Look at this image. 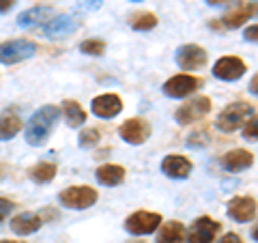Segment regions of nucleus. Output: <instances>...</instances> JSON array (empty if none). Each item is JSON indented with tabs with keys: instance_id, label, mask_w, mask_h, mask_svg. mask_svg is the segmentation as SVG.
<instances>
[{
	"instance_id": "obj_6",
	"label": "nucleus",
	"mask_w": 258,
	"mask_h": 243,
	"mask_svg": "<svg viewBox=\"0 0 258 243\" xmlns=\"http://www.w3.org/2000/svg\"><path fill=\"white\" fill-rule=\"evenodd\" d=\"M220 230H222L220 222L203 215L198 220H194L187 234H185V241L187 243H215V237L220 234Z\"/></svg>"
},
{
	"instance_id": "obj_32",
	"label": "nucleus",
	"mask_w": 258,
	"mask_h": 243,
	"mask_svg": "<svg viewBox=\"0 0 258 243\" xmlns=\"http://www.w3.org/2000/svg\"><path fill=\"white\" fill-rule=\"evenodd\" d=\"M256 35H258V26H256V24H252V26H249V28L245 30V35H243V37H245V41L256 43V39H258Z\"/></svg>"
},
{
	"instance_id": "obj_39",
	"label": "nucleus",
	"mask_w": 258,
	"mask_h": 243,
	"mask_svg": "<svg viewBox=\"0 0 258 243\" xmlns=\"http://www.w3.org/2000/svg\"><path fill=\"white\" fill-rule=\"evenodd\" d=\"M132 3H142V0H132Z\"/></svg>"
},
{
	"instance_id": "obj_26",
	"label": "nucleus",
	"mask_w": 258,
	"mask_h": 243,
	"mask_svg": "<svg viewBox=\"0 0 258 243\" xmlns=\"http://www.w3.org/2000/svg\"><path fill=\"white\" fill-rule=\"evenodd\" d=\"M99 140H101V134L97 132L95 127H86V129H82V134H80L78 144H80V149H95L97 144H99Z\"/></svg>"
},
{
	"instance_id": "obj_21",
	"label": "nucleus",
	"mask_w": 258,
	"mask_h": 243,
	"mask_svg": "<svg viewBox=\"0 0 258 243\" xmlns=\"http://www.w3.org/2000/svg\"><path fill=\"white\" fill-rule=\"evenodd\" d=\"M22 125H24V123H22V118L15 114L13 110L3 112V116H0V142H9V140H13V138L20 134Z\"/></svg>"
},
{
	"instance_id": "obj_36",
	"label": "nucleus",
	"mask_w": 258,
	"mask_h": 243,
	"mask_svg": "<svg viewBox=\"0 0 258 243\" xmlns=\"http://www.w3.org/2000/svg\"><path fill=\"white\" fill-rule=\"evenodd\" d=\"M256 84H258V78L254 76V78H252V84H249V93H252V95H256V93H258V88H256Z\"/></svg>"
},
{
	"instance_id": "obj_24",
	"label": "nucleus",
	"mask_w": 258,
	"mask_h": 243,
	"mask_svg": "<svg viewBox=\"0 0 258 243\" xmlns=\"http://www.w3.org/2000/svg\"><path fill=\"white\" fill-rule=\"evenodd\" d=\"M56 172H58V168H56V164H52V161H39V164H35L30 170H28V176L35 183H52Z\"/></svg>"
},
{
	"instance_id": "obj_5",
	"label": "nucleus",
	"mask_w": 258,
	"mask_h": 243,
	"mask_svg": "<svg viewBox=\"0 0 258 243\" xmlns=\"http://www.w3.org/2000/svg\"><path fill=\"white\" fill-rule=\"evenodd\" d=\"M203 84H205L203 78L189 76V74H179V76H172L170 80H166L161 91H164L166 97H170V99H185V97H189L191 93H196Z\"/></svg>"
},
{
	"instance_id": "obj_23",
	"label": "nucleus",
	"mask_w": 258,
	"mask_h": 243,
	"mask_svg": "<svg viewBox=\"0 0 258 243\" xmlns=\"http://www.w3.org/2000/svg\"><path fill=\"white\" fill-rule=\"evenodd\" d=\"M62 114H64V120H67L69 127H82L86 123V112L82 110L78 101L74 99H64L62 101Z\"/></svg>"
},
{
	"instance_id": "obj_33",
	"label": "nucleus",
	"mask_w": 258,
	"mask_h": 243,
	"mask_svg": "<svg viewBox=\"0 0 258 243\" xmlns=\"http://www.w3.org/2000/svg\"><path fill=\"white\" fill-rule=\"evenodd\" d=\"M217 243H243L241 241V237L239 234H235V232H228V234H224V237L217 241Z\"/></svg>"
},
{
	"instance_id": "obj_9",
	"label": "nucleus",
	"mask_w": 258,
	"mask_h": 243,
	"mask_svg": "<svg viewBox=\"0 0 258 243\" xmlns=\"http://www.w3.org/2000/svg\"><path fill=\"white\" fill-rule=\"evenodd\" d=\"M209 110H211V99L205 95H200V97H194L191 101H187L185 106H181L179 110H176V123L179 125H191V123H196V120H200L203 116L209 114Z\"/></svg>"
},
{
	"instance_id": "obj_22",
	"label": "nucleus",
	"mask_w": 258,
	"mask_h": 243,
	"mask_svg": "<svg viewBox=\"0 0 258 243\" xmlns=\"http://www.w3.org/2000/svg\"><path fill=\"white\" fill-rule=\"evenodd\" d=\"M155 243H185V226L181 222H166L157 232Z\"/></svg>"
},
{
	"instance_id": "obj_14",
	"label": "nucleus",
	"mask_w": 258,
	"mask_h": 243,
	"mask_svg": "<svg viewBox=\"0 0 258 243\" xmlns=\"http://www.w3.org/2000/svg\"><path fill=\"white\" fill-rule=\"evenodd\" d=\"M91 112L97 118H114L123 112V99L114 93L99 95L91 101Z\"/></svg>"
},
{
	"instance_id": "obj_37",
	"label": "nucleus",
	"mask_w": 258,
	"mask_h": 243,
	"mask_svg": "<svg viewBox=\"0 0 258 243\" xmlns=\"http://www.w3.org/2000/svg\"><path fill=\"white\" fill-rule=\"evenodd\" d=\"M0 243H15V241H11V239H3V241H0Z\"/></svg>"
},
{
	"instance_id": "obj_12",
	"label": "nucleus",
	"mask_w": 258,
	"mask_h": 243,
	"mask_svg": "<svg viewBox=\"0 0 258 243\" xmlns=\"http://www.w3.org/2000/svg\"><path fill=\"white\" fill-rule=\"evenodd\" d=\"M80 28V20L76 15H56L43 24V35L47 39H62L69 37Z\"/></svg>"
},
{
	"instance_id": "obj_30",
	"label": "nucleus",
	"mask_w": 258,
	"mask_h": 243,
	"mask_svg": "<svg viewBox=\"0 0 258 243\" xmlns=\"http://www.w3.org/2000/svg\"><path fill=\"white\" fill-rule=\"evenodd\" d=\"M13 200H9V198H3L0 196V224H3L7 217H9V213L13 211Z\"/></svg>"
},
{
	"instance_id": "obj_31",
	"label": "nucleus",
	"mask_w": 258,
	"mask_h": 243,
	"mask_svg": "<svg viewBox=\"0 0 258 243\" xmlns=\"http://www.w3.org/2000/svg\"><path fill=\"white\" fill-rule=\"evenodd\" d=\"M101 5H103V0H78V7L82 11H97V9H101Z\"/></svg>"
},
{
	"instance_id": "obj_27",
	"label": "nucleus",
	"mask_w": 258,
	"mask_h": 243,
	"mask_svg": "<svg viewBox=\"0 0 258 243\" xmlns=\"http://www.w3.org/2000/svg\"><path fill=\"white\" fill-rule=\"evenodd\" d=\"M80 52L86 56H103L106 54V43L101 39H86L80 43Z\"/></svg>"
},
{
	"instance_id": "obj_1",
	"label": "nucleus",
	"mask_w": 258,
	"mask_h": 243,
	"mask_svg": "<svg viewBox=\"0 0 258 243\" xmlns=\"http://www.w3.org/2000/svg\"><path fill=\"white\" fill-rule=\"evenodd\" d=\"M58 118H60V108L58 106H52L50 103V106L39 108L26 123V132H24L26 142L30 144V147H41L47 138H50L52 129H54Z\"/></svg>"
},
{
	"instance_id": "obj_16",
	"label": "nucleus",
	"mask_w": 258,
	"mask_h": 243,
	"mask_svg": "<svg viewBox=\"0 0 258 243\" xmlns=\"http://www.w3.org/2000/svg\"><path fill=\"white\" fill-rule=\"evenodd\" d=\"M228 217L239 224L252 222L256 217V200L249 196H237L228 202Z\"/></svg>"
},
{
	"instance_id": "obj_7",
	"label": "nucleus",
	"mask_w": 258,
	"mask_h": 243,
	"mask_svg": "<svg viewBox=\"0 0 258 243\" xmlns=\"http://www.w3.org/2000/svg\"><path fill=\"white\" fill-rule=\"evenodd\" d=\"M159 226H161V215L153 211H136L125 220V230L136 234V237L155 232Z\"/></svg>"
},
{
	"instance_id": "obj_17",
	"label": "nucleus",
	"mask_w": 258,
	"mask_h": 243,
	"mask_svg": "<svg viewBox=\"0 0 258 243\" xmlns=\"http://www.w3.org/2000/svg\"><path fill=\"white\" fill-rule=\"evenodd\" d=\"M220 166L226 170V172H243V170L254 166V155L245 149L228 151L220 157Z\"/></svg>"
},
{
	"instance_id": "obj_29",
	"label": "nucleus",
	"mask_w": 258,
	"mask_h": 243,
	"mask_svg": "<svg viewBox=\"0 0 258 243\" xmlns=\"http://www.w3.org/2000/svg\"><path fill=\"white\" fill-rule=\"evenodd\" d=\"M243 138H245V140H256V138H258V120H256V114L247 120V125L243 129Z\"/></svg>"
},
{
	"instance_id": "obj_19",
	"label": "nucleus",
	"mask_w": 258,
	"mask_h": 243,
	"mask_svg": "<svg viewBox=\"0 0 258 243\" xmlns=\"http://www.w3.org/2000/svg\"><path fill=\"white\" fill-rule=\"evenodd\" d=\"M54 13V7L50 5H37V7H30V9L22 11L18 15V26L20 28H32L37 24H45V20H50Z\"/></svg>"
},
{
	"instance_id": "obj_20",
	"label": "nucleus",
	"mask_w": 258,
	"mask_h": 243,
	"mask_svg": "<svg viewBox=\"0 0 258 243\" xmlns=\"http://www.w3.org/2000/svg\"><path fill=\"white\" fill-rule=\"evenodd\" d=\"M97 181L106 188H116L125 181V168L123 166H116V164H106V166H99L97 168Z\"/></svg>"
},
{
	"instance_id": "obj_3",
	"label": "nucleus",
	"mask_w": 258,
	"mask_h": 243,
	"mask_svg": "<svg viewBox=\"0 0 258 243\" xmlns=\"http://www.w3.org/2000/svg\"><path fill=\"white\" fill-rule=\"evenodd\" d=\"M99 194H97L91 185H71V188L62 190L58 202L64 209H74V211H84V209L93 207Z\"/></svg>"
},
{
	"instance_id": "obj_38",
	"label": "nucleus",
	"mask_w": 258,
	"mask_h": 243,
	"mask_svg": "<svg viewBox=\"0 0 258 243\" xmlns=\"http://www.w3.org/2000/svg\"><path fill=\"white\" fill-rule=\"evenodd\" d=\"M129 243H144V241H129Z\"/></svg>"
},
{
	"instance_id": "obj_28",
	"label": "nucleus",
	"mask_w": 258,
	"mask_h": 243,
	"mask_svg": "<svg viewBox=\"0 0 258 243\" xmlns=\"http://www.w3.org/2000/svg\"><path fill=\"white\" fill-rule=\"evenodd\" d=\"M209 132H205V129H200V132H194V134H189V138H187V147L189 149H203V147H207L209 144Z\"/></svg>"
},
{
	"instance_id": "obj_8",
	"label": "nucleus",
	"mask_w": 258,
	"mask_h": 243,
	"mask_svg": "<svg viewBox=\"0 0 258 243\" xmlns=\"http://www.w3.org/2000/svg\"><path fill=\"white\" fill-rule=\"evenodd\" d=\"M151 123L144 118H129L125 120L123 125L118 127V136L123 138V140L127 144H132V147H140V144H144L151 138Z\"/></svg>"
},
{
	"instance_id": "obj_35",
	"label": "nucleus",
	"mask_w": 258,
	"mask_h": 243,
	"mask_svg": "<svg viewBox=\"0 0 258 243\" xmlns=\"http://www.w3.org/2000/svg\"><path fill=\"white\" fill-rule=\"evenodd\" d=\"M205 3H207L209 7H222V5L232 3V0H205Z\"/></svg>"
},
{
	"instance_id": "obj_25",
	"label": "nucleus",
	"mask_w": 258,
	"mask_h": 243,
	"mask_svg": "<svg viewBox=\"0 0 258 243\" xmlns=\"http://www.w3.org/2000/svg\"><path fill=\"white\" fill-rule=\"evenodd\" d=\"M157 15L151 13V11H136L132 18H129V26L138 32H147V30H153L157 26Z\"/></svg>"
},
{
	"instance_id": "obj_2",
	"label": "nucleus",
	"mask_w": 258,
	"mask_h": 243,
	"mask_svg": "<svg viewBox=\"0 0 258 243\" xmlns=\"http://www.w3.org/2000/svg\"><path fill=\"white\" fill-rule=\"evenodd\" d=\"M254 114H256V110H254L252 103L235 101V103H230V106H226L220 114H217L215 127L224 134H232V132H237L243 123H247Z\"/></svg>"
},
{
	"instance_id": "obj_4",
	"label": "nucleus",
	"mask_w": 258,
	"mask_h": 243,
	"mask_svg": "<svg viewBox=\"0 0 258 243\" xmlns=\"http://www.w3.org/2000/svg\"><path fill=\"white\" fill-rule=\"evenodd\" d=\"M39 52V45L30 39H11V41L0 43V63L15 65L26 58H32Z\"/></svg>"
},
{
	"instance_id": "obj_15",
	"label": "nucleus",
	"mask_w": 258,
	"mask_h": 243,
	"mask_svg": "<svg viewBox=\"0 0 258 243\" xmlns=\"http://www.w3.org/2000/svg\"><path fill=\"white\" fill-rule=\"evenodd\" d=\"M191 170H194V164L183 155H166L164 161H161V172L168 179H174V181L187 179L191 174Z\"/></svg>"
},
{
	"instance_id": "obj_13",
	"label": "nucleus",
	"mask_w": 258,
	"mask_h": 243,
	"mask_svg": "<svg viewBox=\"0 0 258 243\" xmlns=\"http://www.w3.org/2000/svg\"><path fill=\"white\" fill-rule=\"evenodd\" d=\"M174 58H176V65H179L183 71H196V69L207 65V52H205V47L187 43V45H183L176 50Z\"/></svg>"
},
{
	"instance_id": "obj_10",
	"label": "nucleus",
	"mask_w": 258,
	"mask_h": 243,
	"mask_svg": "<svg viewBox=\"0 0 258 243\" xmlns=\"http://www.w3.org/2000/svg\"><path fill=\"white\" fill-rule=\"evenodd\" d=\"M247 71V65L239 56H224L213 65V76L222 82H237Z\"/></svg>"
},
{
	"instance_id": "obj_18",
	"label": "nucleus",
	"mask_w": 258,
	"mask_h": 243,
	"mask_svg": "<svg viewBox=\"0 0 258 243\" xmlns=\"http://www.w3.org/2000/svg\"><path fill=\"white\" fill-rule=\"evenodd\" d=\"M43 224L45 222H43V215L41 213L24 211V213H18L11 220V230L15 234H20V237H28V234H35Z\"/></svg>"
},
{
	"instance_id": "obj_34",
	"label": "nucleus",
	"mask_w": 258,
	"mask_h": 243,
	"mask_svg": "<svg viewBox=\"0 0 258 243\" xmlns=\"http://www.w3.org/2000/svg\"><path fill=\"white\" fill-rule=\"evenodd\" d=\"M15 5V0H0V13H7Z\"/></svg>"
},
{
	"instance_id": "obj_11",
	"label": "nucleus",
	"mask_w": 258,
	"mask_h": 243,
	"mask_svg": "<svg viewBox=\"0 0 258 243\" xmlns=\"http://www.w3.org/2000/svg\"><path fill=\"white\" fill-rule=\"evenodd\" d=\"M254 15H256V0H247V3H241L235 9H230L220 22L217 24L213 22L211 26L213 28H239V26H243L247 20H252Z\"/></svg>"
}]
</instances>
